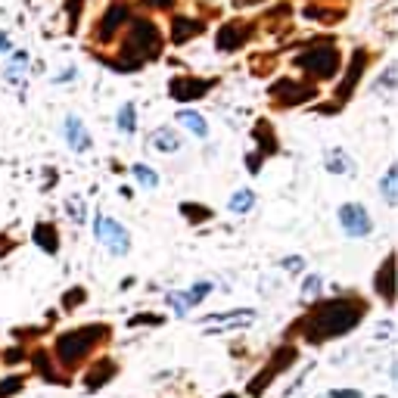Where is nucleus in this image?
<instances>
[{
	"mask_svg": "<svg viewBox=\"0 0 398 398\" xmlns=\"http://www.w3.org/2000/svg\"><path fill=\"white\" fill-rule=\"evenodd\" d=\"M367 66V53L364 50H354L352 53V66L349 72H345V78L339 81V88H336V103H345V100L354 93V88H358V81H361V72H364Z\"/></svg>",
	"mask_w": 398,
	"mask_h": 398,
	"instance_id": "14",
	"label": "nucleus"
},
{
	"mask_svg": "<svg viewBox=\"0 0 398 398\" xmlns=\"http://www.w3.org/2000/svg\"><path fill=\"white\" fill-rule=\"evenodd\" d=\"M246 4H262V0H234V6H246Z\"/></svg>",
	"mask_w": 398,
	"mask_h": 398,
	"instance_id": "43",
	"label": "nucleus"
},
{
	"mask_svg": "<svg viewBox=\"0 0 398 398\" xmlns=\"http://www.w3.org/2000/svg\"><path fill=\"white\" fill-rule=\"evenodd\" d=\"M324 168H327L330 175H349V178H354V171H358V165H354L352 159L343 153V150H330L327 159H324Z\"/></svg>",
	"mask_w": 398,
	"mask_h": 398,
	"instance_id": "22",
	"label": "nucleus"
},
{
	"mask_svg": "<svg viewBox=\"0 0 398 398\" xmlns=\"http://www.w3.org/2000/svg\"><path fill=\"white\" fill-rule=\"evenodd\" d=\"M180 215H184L190 224H199V221H208L212 218V208H206V206H197V202H184L180 206Z\"/></svg>",
	"mask_w": 398,
	"mask_h": 398,
	"instance_id": "27",
	"label": "nucleus"
},
{
	"mask_svg": "<svg viewBox=\"0 0 398 398\" xmlns=\"http://www.w3.org/2000/svg\"><path fill=\"white\" fill-rule=\"evenodd\" d=\"M314 84H302L293 81V78H280L277 84H271V97L277 100L280 106H296V103H305V100L314 97Z\"/></svg>",
	"mask_w": 398,
	"mask_h": 398,
	"instance_id": "12",
	"label": "nucleus"
},
{
	"mask_svg": "<svg viewBox=\"0 0 398 398\" xmlns=\"http://www.w3.org/2000/svg\"><path fill=\"white\" fill-rule=\"evenodd\" d=\"M28 364H32V373L44 383H53V386H69L72 383L69 376L56 367L53 354H50V349H44V345H32V349H28Z\"/></svg>",
	"mask_w": 398,
	"mask_h": 398,
	"instance_id": "7",
	"label": "nucleus"
},
{
	"mask_svg": "<svg viewBox=\"0 0 398 398\" xmlns=\"http://www.w3.org/2000/svg\"><path fill=\"white\" fill-rule=\"evenodd\" d=\"M137 128V112H134V103H125L119 110V131L121 134H131Z\"/></svg>",
	"mask_w": 398,
	"mask_h": 398,
	"instance_id": "31",
	"label": "nucleus"
},
{
	"mask_svg": "<svg viewBox=\"0 0 398 398\" xmlns=\"http://www.w3.org/2000/svg\"><path fill=\"white\" fill-rule=\"evenodd\" d=\"M330 398H361L358 389H330Z\"/></svg>",
	"mask_w": 398,
	"mask_h": 398,
	"instance_id": "40",
	"label": "nucleus"
},
{
	"mask_svg": "<svg viewBox=\"0 0 398 398\" xmlns=\"http://www.w3.org/2000/svg\"><path fill=\"white\" fill-rule=\"evenodd\" d=\"M202 32H206V25H202L199 19H187V16L171 19V41H175V44H187V41L197 38Z\"/></svg>",
	"mask_w": 398,
	"mask_h": 398,
	"instance_id": "19",
	"label": "nucleus"
},
{
	"mask_svg": "<svg viewBox=\"0 0 398 398\" xmlns=\"http://www.w3.org/2000/svg\"><path fill=\"white\" fill-rule=\"evenodd\" d=\"M305 16L308 19H321V22H339V19H343V10H321V6H308Z\"/></svg>",
	"mask_w": 398,
	"mask_h": 398,
	"instance_id": "33",
	"label": "nucleus"
},
{
	"mask_svg": "<svg viewBox=\"0 0 398 398\" xmlns=\"http://www.w3.org/2000/svg\"><path fill=\"white\" fill-rule=\"evenodd\" d=\"M162 56V32L153 19H134L125 32V41L119 47V60H112L115 69L134 72L140 69L143 62L159 60Z\"/></svg>",
	"mask_w": 398,
	"mask_h": 398,
	"instance_id": "3",
	"label": "nucleus"
},
{
	"mask_svg": "<svg viewBox=\"0 0 398 398\" xmlns=\"http://www.w3.org/2000/svg\"><path fill=\"white\" fill-rule=\"evenodd\" d=\"M0 53H10V38L6 34H0Z\"/></svg>",
	"mask_w": 398,
	"mask_h": 398,
	"instance_id": "42",
	"label": "nucleus"
},
{
	"mask_svg": "<svg viewBox=\"0 0 398 398\" xmlns=\"http://www.w3.org/2000/svg\"><path fill=\"white\" fill-rule=\"evenodd\" d=\"M168 305L175 308V314H178V317H184L187 311H190V302H187V293H171V296H168Z\"/></svg>",
	"mask_w": 398,
	"mask_h": 398,
	"instance_id": "35",
	"label": "nucleus"
},
{
	"mask_svg": "<svg viewBox=\"0 0 398 398\" xmlns=\"http://www.w3.org/2000/svg\"><path fill=\"white\" fill-rule=\"evenodd\" d=\"M162 324H165L162 314H134L128 321V327H162Z\"/></svg>",
	"mask_w": 398,
	"mask_h": 398,
	"instance_id": "34",
	"label": "nucleus"
},
{
	"mask_svg": "<svg viewBox=\"0 0 398 398\" xmlns=\"http://www.w3.org/2000/svg\"><path fill=\"white\" fill-rule=\"evenodd\" d=\"M32 240L41 252H47V256H56V252H60V230H56L53 221H38L34 224Z\"/></svg>",
	"mask_w": 398,
	"mask_h": 398,
	"instance_id": "16",
	"label": "nucleus"
},
{
	"mask_svg": "<svg viewBox=\"0 0 398 398\" xmlns=\"http://www.w3.org/2000/svg\"><path fill=\"white\" fill-rule=\"evenodd\" d=\"M299 361V345L296 343H284V345H277V349L271 352V358L262 364V371L258 373H252L249 376V383H246V395L249 398H262L267 392V386H271L274 380H280L289 367Z\"/></svg>",
	"mask_w": 398,
	"mask_h": 398,
	"instance_id": "4",
	"label": "nucleus"
},
{
	"mask_svg": "<svg viewBox=\"0 0 398 398\" xmlns=\"http://www.w3.org/2000/svg\"><path fill=\"white\" fill-rule=\"evenodd\" d=\"M392 265H395V258H392V256H386V258H383V265H380V271L373 274V289L380 293V299L386 302L389 308H392V302H395V289H392Z\"/></svg>",
	"mask_w": 398,
	"mask_h": 398,
	"instance_id": "18",
	"label": "nucleus"
},
{
	"mask_svg": "<svg viewBox=\"0 0 398 398\" xmlns=\"http://www.w3.org/2000/svg\"><path fill=\"white\" fill-rule=\"evenodd\" d=\"M252 321H256V311H227V314H208L202 317L199 324H206L208 330H234V327H252Z\"/></svg>",
	"mask_w": 398,
	"mask_h": 398,
	"instance_id": "15",
	"label": "nucleus"
},
{
	"mask_svg": "<svg viewBox=\"0 0 398 398\" xmlns=\"http://www.w3.org/2000/svg\"><path fill=\"white\" fill-rule=\"evenodd\" d=\"M81 6L84 0H66V13H69V32L78 28V16H81Z\"/></svg>",
	"mask_w": 398,
	"mask_h": 398,
	"instance_id": "36",
	"label": "nucleus"
},
{
	"mask_svg": "<svg viewBox=\"0 0 398 398\" xmlns=\"http://www.w3.org/2000/svg\"><path fill=\"white\" fill-rule=\"evenodd\" d=\"M25 361H28V345H10L6 352H0V364H6V367L25 364Z\"/></svg>",
	"mask_w": 398,
	"mask_h": 398,
	"instance_id": "28",
	"label": "nucleus"
},
{
	"mask_svg": "<svg viewBox=\"0 0 398 398\" xmlns=\"http://www.w3.org/2000/svg\"><path fill=\"white\" fill-rule=\"evenodd\" d=\"M62 134H66V143L75 153H88L91 150V134L88 128L81 125V119H75V115H66V125H62Z\"/></svg>",
	"mask_w": 398,
	"mask_h": 398,
	"instance_id": "17",
	"label": "nucleus"
},
{
	"mask_svg": "<svg viewBox=\"0 0 398 398\" xmlns=\"http://www.w3.org/2000/svg\"><path fill=\"white\" fill-rule=\"evenodd\" d=\"M112 339V327L110 324H81V327H72V330H62L60 336L53 339V361L62 373H78L84 364L97 354L103 345H110ZM72 380V376H69Z\"/></svg>",
	"mask_w": 398,
	"mask_h": 398,
	"instance_id": "2",
	"label": "nucleus"
},
{
	"mask_svg": "<svg viewBox=\"0 0 398 398\" xmlns=\"http://www.w3.org/2000/svg\"><path fill=\"white\" fill-rule=\"evenodd\" d=\"M84 299H88V289L84 286H72L66 289V296H62V311H75L84 305Z\"/></svg>",
	"mask_w": 398,
	"mask_h": 398,
	"instance_id": "29",
	"label": "nucleus"
},
{
	"mask_svg": "<svg viewBox=\"0 0 398 398\" xmlns=\"http://www.w3.org/2000/svg\"><path fill=\"white\" fill-rule=\"evenodd\" d=\"M119 371H121V364L112 358V354H100V358H91L81 383H84L88 392H97V389H103L106 383H112L115 376H119Z\"/></svg>",
	"mask_w": 398,
	"mask_h": 398,
	"instance_id": "8",
	"label": "nucleus"
},
{
	"mask_svg": "<svg viewBox=\"0 0 398 398\" xmlns=\"http://www.w3.org/2000/svg\"><path fill=\"white\" fill-rule=\"evenodd\" d=\"M6 246H10V243H6V240H4V243H0V258H4V256H6V252H10V249H6Z\"/></svg>",
	"mask_w": 398,
	"mask_h": 398,
	"instance_id": "44",
	"label": "nucleus"
},
{
	"mask_svg": "<svg viewBox=\"0 0 398 398\" xmlns=\"http://www.w3.org/2000/svg\"><path fill=\"white\" fill-rule=\"evenodd\" d=\"M252 206H256V193H252L249 187H243V190H237L234 197H230V202H227V208H230V212H237V215H246Z\"/></svg>",
	"mask_w": 398,
	"mask_h": 398,
	"instance_id": "25",
	"label": "nucleus"
},
{
	"mask_svg": "<svg viewBox=\"0 0 398 398\" xmlns=\"http://www.w3.org/2000/svg\"><path fill=\"white\" fill-rule=\"evenodd\" d=\"M150 143H153V147L159 150V153H178V150L184 147V140H180V134H178L171 125L156 128V131L150 134Z\"/></svg>",
	"mask_w": 398,
	"mask_h": 398,
	"instance_id": "20",
	"label": "nucleus"
},
{
	"mask_svg": "<svg viewBox=\"0 0 398 398\" xmlns=\"http://www.w3.org/2000/svg\"><path fill=\"white\" fill-rule=\"evenodd\" d=\"M218 398H240L237 392H224V395H218Z\"/></svg>",
	"mask_w": 398,
	"mask_h": 398,
	"instance_id": "45",
	"label": "nucleus"
},
{
	"mask_svg": "<svg viewBox=\"0 0 398 398\" xmlns=\"http://www.w3.org/2000/svg\"><path fill=\"white\" fill-rule=\"evenodd\" d=\"M280 267H286V271L299 274L302 267H305V258H302V256H289V258H284V262H280Z\"/></svg>",
	"mask_w": 398,
	"mask_h": 398,
	"instance_id": "39",
	"label": "nucleus"
},
{
	"mask_svg": "<svg viewBox=\"0 0 398 398\" xmlns=\"http://www.w3.org/2000/svg\"><path fill=\"white\" fill-rule=\"evenodd\" d=\"M321 284H324L321 274H311V277L305 280V286H302V296H305V299H314L317 289H321Z\"/></svg>",
	"mask_w": 398,
	"mask_h": 398,
	"instance_id": "38",
	"label": "nucleus"
},
{
	"mask_svg": "<svg viewBox=\"0 0 398 398\" xmlns=\"http://www.w3.org/2000/svg\"><path fill=\"white\" fill-rule=\"evenodd\" d=\"M252 140L258 143V153H262V156H274V153H277V134H274V128H271V121H267V119H262L256 125Z\"/></svg>",
	"mask_w": 398,
	"mask_h": 398,
	"instance_id": "21",
	"label": "nucleus"
},
{
	"mask_svg": "<svg viewBox=\"0 0 398 398\" xmlns=\"http://www.w3.org/2000/svg\"><path fill=\"white\" fill-rule=\"evenodd\" d=\"M178 121H180V125H184L190 134H197V137H206V134H208L206 119H202V115H197V112H180Z\"/></svg>",
	"mask_w": 398,
	"mask_h": 398,
	"instance_id": "26",
	"label": "nucleus"
},
{
	"mask_svg": "<svg viewBox=\"0 0 398 398\" xmlns=\"http://www.w3.org/2000/svg\"><path fill=\"white\" fill-rule=\"evenodd\" d=\"M367 311H371V305H367V299H361V293L321 299L302 317H296L293 327L286 330V339H299L305 345H324L330 339L349 336L352 330H358V324L367 317Z\"/></svg>",
	"mask_w": 398,
	"mask_h": 398,
	"instance_id": "1",
	"label": "nucleus"
},
{
	"mask_svg": "<svg viewBox=\"0 0 398 398\" xmlns=\"http://www.w3.org/2000/svg\"><path fill=\"white\" fill-rule=\"evenodd\" d=\"M339 224H343V230L349 237H367L373 230L371 212H367L361 202H345V206H339Z\"/></svg>",
	"mask_w": 398,
	"mask_h": 398,
	"instance_id": "9",
	"label": "nucleus"
},
{
	"mask_svg": "<svg viewBox=\"0 0 398 398\" xmlns=\"http://www.w3.org/2000/svg\"><path fill=\"white\" fill-rule=\"evenodd\" d=\"M25 383H28V373H6L4 380H0V398L19 395L25 389Z\"/></svg>",
	"mask_w": 398,
	"mask_h": 398,
	"instance_id": "23",
	"label": "nucleus"
},
{
	"mask_svg": "<svg viewBox=\"0 0 398 398\" xmlns=\"http://www.w3.org/2000/svg\"><path fill=\"white\" fill-rule=\"evenodd\" d=\"M208 293H212V284H208V280H202V284H193L190 289H187V302H190V308L199 305V302H206Z\"/></svg>",
	"mask_w": 398,
	"mask_h": 398,
	"instance_id": "32",
	"label": "nucleus"
},
{
	"mask_svg": "<svg viewBox=\"0 0 398 398\" xmlns=\"http://www.w3.org/2000/svg\"><path fill=\"white\" fill-rule=\"evenodd\" d=\"M93 237H97V243H103L112 256H128V252H131V234L125 230V224H119L115 218H110V215H97V221H93Z\"/></svg>",
	"mask_w": 398,
	"mask_h": 398,
	"instance_id": "6",
	"label": "nucleus"
},
{
	"mask_svg": "<svg viewBox=\"0 0 398 398\" xmlns=\"http://www.w3.org/2000/svg\"><path fill=\"white\" fill-rule=\"evenodd\" d=\"M293 66L308 72V78H314V81H330V78H336L339 66H343V56H339V50L333 44L311 47V50H305V53L296 56Z\"/></svg>",
	"mask_w": 398,
	"mask_h": 398,
	"instance_id": "5",
	"label": "nucleus"
},
{
	"mask_svg": "<svg viewBox=\"0 0 398 398\" xmlns=\"http://www.w3.org/2000/svg\"><path fill=\"white\" fill-rule=\"evenodd\" d=\"M215 88V81H206V78H190V75H175L168 81V93L178 103H190V100H199L202 93H208Z\"/></svg>",
	"mask_w": 398,
	"mask_h": 398,
	"instance_id": "11",
	"label": "nucleus"
},
{
	"mask_svg": "<svg viewBox=\"0 0 398 398\" xmlns=\"http://www.w3.org/2000/svg\"><path fill=\"white\" fill-rule=\"evenodd\" d=\"M380 190H383V197H386L389 206H395L398 202V165H389V171L380 180Z\"/></svg>",
	"mask_w": 398,
	"mask_h": 398,
	"instance_id": "24",
	"label": "nucleus"
},
{
	"mask_svg": "<svg viewBox=\"0 0 398 398\" xmlns=\"http://www.w3.org/2000/svg\"><path fill=\"white\" fill-rule=\"evenodd\" d=\"M252 38V22H243V19H234V22H224L218 28V38H215V47L221 53H237L246 41Z\"/></svg>",
	"mask_w": 398,
	"mask_h": 398,
	"instance_id": "10",
	"label": "nucleus"
},
{
	"mask_svg": "<svg viewBox=\"0 0 398 398\" xmlns=\"http://www.w3.org/2000/svg\"><path fill=\"white\" fill-rule=\"evenodd\" d=\"M140 4L143 6H156L159 10V6H171V0H140Z\"/></svg>",
	"mask_w": 398,
	"mask_h": 398,
	"instance_id": "41",
	"label": "nucleus"
},
{
	"mask_svg": "<svg viewBox=\"0 0 398 398\" xmlns=\"http://www.w3.org/2000/svg\"><path fill=\"white\" fill-rule=\"evenodd\" d=\"M66 208H69L72 218H75V224H84V202H81V197H69Z\"/></svg>",
	"mask_w": 398,
	"mask_h": 398,
	"instance_id": "37",
	"label": "nucleus"
},
{
	"mask_svg": "<svg viewBox=\"0 0 398 398\" xmlns=\"http://www.w3.org/2000/svg\"><path fill=\"white\" fill-rule=\"evenodd\" d=\"M128 16H131V10H128L125 4H112L110 10L103 13V19L97 22V32H93L100 38V44H110V41L115 38V32L128 22Z\"/></svg>",
	"mask_w": 398,
	"mask_h": 398,
	"instance_id": "13",
	"label": "nucleus"
},
{
	"mask_svg": "<svg viewBox=\"0 0 398 398\" xmlns=\"http://www.w3.org/2000/svg\"><path fill=\"white\" fill-rule=\"evenodd\" d=\"M131 171H134V178H137V184H140V187H150V190H153V187H159V175H156L153 168H150V165L137 162Z\"/></svg>",
	"mask_w": 398,
	"mask_h": 398,
	"instance_id": "30",
	"label": "nucleus"
}]
</instances>
